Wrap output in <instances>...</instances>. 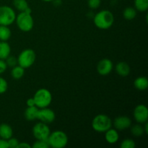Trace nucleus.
I'll return each instance as SVG.
<instances>
[{
  "label": "nucleus",
  "instance_id": "a878e982",
  "mask_svg": "<svg viewBox=\"0 0 148 148\" xmlns=\"http://www.w3.org/2000/svg\"><path fill=\"white\" fill-rule=\"evenodd\" d=\"M49 143L47 140H36L34 144L32 145V147L33 148H49Z\"/></svg>",
  "mask_w": 148,
  "mask_h": 148
},
{
  "label": "nucleus",
  "instance_id": "7ed1b4c3",
  "mask_svg": "<svg viewBox=\"0 0 148 148\" xmlns=\"http://www.w3.org/2000/svg\"><path fill=\"white\" fill-rule=\"evenodd\" d=\"M50 147L53 148H64L68 144V136L64 132L61 130L51 132L47 140Z\"/></svg>",
  "mask_w": 148,
  "mask_h": 148
},
{
  "label": "nucleus",
  "instance_id": "5701e85b",
  "mask_svg": "<svg viewBox=\"0 0 148 148\" xmlns=\"http://www.w3.org/2000/svg\"><path fill=\"white\" fill-rule=\"evenodd\" d=\"M130 127H131V133L134 137H140L145 134L144 128H143V126L141 125V124L138 123Z\"/></svg>",
  "mask_w": 148,
  "mask_h": 148
},
{
  "label": "nucleus",
  "instance_id": "4468645a",
  "mask_svg": "<svg viewBox=\"0 0 148 148\" xmlns=\"http://www.w3.org/2000/svg\"><path fill=\"white\" fill-rule=\"evenodd\" d=\"M13 135L12 128L10 124L7 123H2L0 124V138L4 140H9Z\"/></svg>",
  "mask_w": 148,
  "mask_h": 148
},
{
  "label": "nucleus",
  "instance_id": "72a5a7b5",
  "mask_svg": "<svg viewBox=\"0 0 148 148\" xmlns=\"http://www.w3.org/2000/svg\"><path fill=\"white\" fill-rule=\"evenodd\" d=\"M32 146L27 143H20L17 148H31Z\"/></svg>",
  "mask_w": 148,
  "mask_h": 148
},
{
  "label": "nucleus",
  "instance_id": "423d86ee",
  "mask_svg": "<svg viewBox=\"0 0 148 148\" xmlns=\"http://www.w3.org/2000/svg\"><path fill=\"white\" fill-rule=\"evenodd\" d=\"M36 59V54L34 50L27 49L23 50L17 57V64L24 69H27L34 64Z\"/></svg>",
  "mask_w": 148,
  "mask_h": 148
},
{
  "label": "nucleus",
  "instance_id": "473e14b6",
  "mask_svg": "<svg viewBox=\"0 0 148 148\" xmlns=\"http://www.w3.org/2000/svg\"><path fill=\"white\" fill-rule=\"evenodd\" d=\"M0 148H9L7 140L0 138Z\"/></svg>",
  "mask_w": 148,
  "mask_h": 148
},
{
  "label": "nucleus",
  "instance_id": "bb28decb",
  "mask_svg": "<svg viewBox=\"0 0 148 148\" xmlns=\"http://www.w3.org/2000/svg\"><path fill=\"white\" fill-rule=\"evenodd\" d=\"M5 62L7 66H10V67L12 68L17 64V58L14 57V56H10H10L5 59Z\"/></svg>",
  "mask_w": 148,
  "mask_h": 148
},
{
  "label": "nucleus",
  "instance_id": "dca6fc26",
  "mask_svg": "<svg viewBox=\"0 0 148 148\" xmlns=\"http://www.w3.org/2000/svg\"><path fill=\"white\" fill-rule=\"evenodd\" d=\"M134 86L137 90L144 91L148 88V79L146 77L141 76L136 78L134 81Z\"/></svg>",
  "mask_w": 148,
  "mask_h": 148
},
{
  "label": "nucleus",
  "instance_id": "1a4fd4ad",
  "mask_svg": "<svg viewBox=\"0 0 148 148\" xmlns=\"http://www.w3.org/2000/svg\"><path fill=\"white\" fill-rule=\"evenodd\" d=\"M37 119L45 124H51L56 119V114L53 110L50 109L48 107L39 108L38 111Z\"/></svg>",
  "mask_w": 148,
  "mask_h": 148
},
{
  "label": "nucleus",
  "instance_id": "6e6552de",
  "mask_svg": "<svg viewBox=\"0 0 148 148\" xmlns=\"http://www.w3.org/2000/svg\"><path fill=\"white\" fill-rule=\"evenodd\" d=\"M32 132L36 140H47L51 134V130L47 124L40 121L35 124Z\"/></svg>",
  "mask_w": 148,
  "mask_h": 148
},
{
  "label": "nucleus",
  "instance_id": "c9c22d12",
  "mask_svg": "<svg viewBox=\"0 0 148 148\" xmlns=\"http://www.w3.org/2000/svg\"><path fill=\"white\" fill-rule=\"evenodd\" d=\"M41 1H45V2H50V1H53V0H41Z\"/></svg>",
  "mask_w": 148,
  "mask_h": 148
},
{
  "label": "nucleus",
  "instance_id": "20e7f679",
  "mask_svg": "<svg viewBox=\"0 0 148 148\" xmlns=\"http://www.w3.org/2000/svg\"><path fill=\"white\" fill-rule=\"evenodd\" d=\"M36 106L38 108L49 107L52 101L51 92L46 88L38 89L33 96Z\"/></svg>",
  "mask_w": 148,
  "mask_h": 148
},
{
  "label": "nucleus",
  "instance_id": "6ab92c4d",
  "mask_svg": "<svg viewBox=\"0 0 148 148\" xmlns=\"http://www.w3.org/2000/svg\"><path fill=\"white\" fill-rule=\"evenodd\" d=\"M11 36V30L8 26L0 25V41H7Z\"/></svg>",
  "mask_w": 148,
  "mask_h": 148
},
{
  "label": "nucleus",
  "instance_id": "a211bd4d",
  "mask_svg": "<svg viewBox=\"0 0 148 148\" xmlns=\"http://www.w3.org/2000/svg\"><path fill=\"white\" fill-rule=\"evenodd\" d=\"M11 53V47L7 41H0V59L5 60Z\"/></svg>",
  "mask_w": 148,
  "mask_h": 148
},
{
  "label": "nucleus",
  "instance_id": "c756f323",
  "mask_svg": "<svg viewBox=\"0 0 148 148\" xmlns=\"http://www.w3.org/2000/svg\"><path fill=\"white\" fill-rule=\"evenodd\" d=\"M7 143H8V147L10 148H17L20 142L18 141L17 139L12 137L11 138L7 140Z\"/></svg>",
  "mask_w": 148,
  "mask_h": 148
},
{
  "label": "nucleus",
  "instance_id": "0eeeda50",
  "mask_svg": "<svg viewBox=\"0 0 148 148\" xmlns=\"http://www.w3.org/2000/svg\"><path fill=\"white\" fill-rule=\"evenodd\" d=\"M14 10L9 6H0V25L10 26L15 22Z\"/></svg>",
  "mask_w": 148,
  "mask_h": 148
},
{
  "label": "nucleus",
  "instance_id": "c85d7f7f",
  "mask_svg": "<svg viewBox=\"0 0 148 148\" xmlns=\"http://www.w3.org/2000/svg\"><path fill=\"white\" fill-rule=\"evenodd\" d=\"M101 0H88V5L89 8L92 10H95L98 9L101 6Z\"/></svg>",
  "mask_w": 148,
  "mask_h": 148
},
{
  "label": "nucleus",
  "instance_id": "b1692460",
  "mask_svg": "<svg viewBox=\"0 0 148 148\" xmlns=\"http://www.w3.org/2000/svg\"><path fill=\"white\" fill-rule=\"evenodd\" d=\"M13 5L20 12H24L29 7L26 0H13Z\"/></svg>",
  "mask_w": 148,
  "mask_h": 148
},
{
  "label": "nucleus",
  "instance_id": "cd10ccee",
  "mask_svg": "<svg viewBox=\"0 0 148 148\" xmlns=\"http://www.w3.org/2000/svg\"><path fill=\"white\" fill-rule=\"evenodd\" d=\"M8 89V83L4 78L0 77V94L7 92Z\"/></svg>",
  "mask_w": 148,
  "mask_h": 148
},
{
  "label": "nucleus",
  "instance_id": "2f4dec72",
  "mask_svg": "<svg viewBox=\"0 0 148 148\" xmlns=\"http://www.w3.org/2000/svg\"><path fill=\"white\" fill-rule=\"evenodd\" d=\"M26 105L27 107H31V106H35L36 103H35V101L33 99V98H30L26 101Z\"/></svg>",
  "mask_w": 148,
  "mask_h": 148
},
{
  "label": "nucleus",
  "instance_id": "ddd939ff",
  "mask_svg": "<svg viewBox=\"0 0 148 148\" xmlns=\"http://www.w3.org/2000/svg\"><path fill=\"white\" fill-rule=\"evenodd\" d=\"M105 140L108 144L114 145L119 140V134L116 129L110 128L105 132Z\"/></svg>",
  "mask_w": 148,
  "mask_h": 148
},
{
  "label": "nucleus",
  "instance_id": "412c9836",
  "mask_svg": "<svg viewBox=\"0 0 148 148\" xmlns=\"http://www.w3.org/2000/svg\"><path fill=\"white\" fill-rule=\"evenodd\" d=\"M123 17L127 20H134L137 17V10L134 7H127L123 11Z\"/></svg>",
  "mask_w": 148,
  "mask_h": 148
},
{
  "label": "nucleus",
  "instance_id": "39448f33",
  "mask_svg": "<svg viewBox=\"0 0 148 148\" xmlns=\"http://www.w3.org/2000/svg\"><path fill=\"white\" fill-rule=\"evenodd\" d=\"M15 21L18 28L23 32L30 31L34 26V20L31 14L25 12H20V14L16 16Z\"/></svg>",
  "mask_w": 148,
  "mask_h": 148
},
{
  "label": "nucleus",
  "instance_id": "393cba45",
  "mask_svg": "<svg viewBox=\"0 0 148 148\" xmlns=\"http://www.w3.org/2000/svg\"><path fill=\"white\" fill-rule=\"evenodd\" d=\"M136 146L135 142L132 139H125L121 143V148H134Z\"/></svg>",
  "mask_w": 148,
  "mask_h": 148
},
{
  "label": "nucleus",
  "instance_id": "2eb2a0df",
  "mask_svg": "<svg viewBox=\"0 0 148 148\" xmlns=\"http://www.w3.org/2000/svg\"><path fill=\"white\" fill-rule=\"evenodd\" d=\"M116 72L121 77H127L130 75L131 72V68L130 65L125 62H120L116 65Z\"/></svg>",
  "mask_w": 148,
  "mask_h": 148
},
{
  "label": "nucleus",
  "instance_id": "7c9ffc66",
  "mask_svg": "<svg viewBox=\"0 0 148 148\" xmlns=\"http://www.w3.org/2000/svg\"><path fill=\"white\" fill-rule=\"evenodd\" d=\"M7 65L6 64L5 60H3V59H0V75L4 73L7 69Z\"/></svg>",
  "mask_w": 148,
  "mask_h": 148
},
{
  "label": "nucleus",
  "instance_id": "f257e3e1",
  "mask_svg": "<svg viewBox=\"0 0 148 148\" xmlns=\"http://www.w3.org/2000/svg\"><path fill=\"white\" fill-rule=\"evenodd\" d=\"M93 23L98 28L101 30H107L114 25V16L109 10H101L95 14Z\"/></svg>",
  "mask_w": 148,
  "mask_h": 148
},
{
  "label": "nucleus",
  "instance_id": "4be33fe9",
  "mask_svg": "<svg viewBox=\"0 0 148 148\" xmlns=\"http://www.w3.org/2000/svg\"><path fill=\"white\" fill-rule=\"evenodd\" d=\"M134 8L139 12H147L148 10V0H134Z\"/></svg>",
  "mask_w": 148,
  "mask_h": 148
},
{
  "label": "nucleus",
  "instance_id": "f3484780",
  "mask_svg": "<svg viewBox=\"0 0 148 148\" xmlns=\"http://www.w3.org/2000/svg\"><path fill=\"white\" fill-rule=\"evenodd\" d=\"M39 108L37 106H31L27 107L25 111V118L26 120L29 121H34V120L37 119L38 116V111Z\"/></svg>",
  "mask_w": 148,
  "mask_h": 148
},
{
  "label": "nucleus",
  "instance_id": "f03ea898",
  "mask_svg": "<svg viewBox=\"0 0 148 148\" xmlns=\"http://www.w3.org/2000/svg\"><path fill=\"white\" fill-rule=\"evenodd\" d=\"M113 125V121L109 116L106 114H98L92 121V128L98 133H105Z\"/></svg>",
  "mask_w": 148,
  "mask_h": 148
},
{
  "label": "nucleus",
  "instance_id": "9d476101",
  "mask_svg": "<svg viewBox=\"0 0 148 148\" xmlns=\"http://www.w3.org/2000/svg\"><path fill=\"white\" fill-rule=\"evenodd\" d=\"M133 116L137 123L145 124V122H147L148 119L147 107L143 104L137 106L133 112Z\"/></svg>",
  "mask_w": 148,
  "mask_h": 148
},
{
  "label": "nucleus",
  "instance_id": "f704fd0d",
  "mask_svg": "<svg viewBox=\"0 0 148 148\" xmlns=\"http://www.w3.org/2000/svg\"><path fill=\"white\" fill-rule=\"evenodd\" d=\"M143 128H144V131L145 134H148V123L147 122L145 123V125L143 126Z\"/></svg>",
  "mask_w": 148,
  "mask_h": 148
},
{
  "label": "nucleus",
  "instance_id": "f8f14e48",
  "mask_svg": "<svg viewBox=\"0 0 148 148\" xmlns=\"http://www.w3.org/2000/svg\"><path fill=\"white\" fill-rule=\"evenodd\" d=\"M113 124L116 130L121 131L130 128L132 125V120L127 116H120L114 119Z\"/></svg>",
  "mask_w": 148,
  "mask_h": 148
},
{
  "label": "nucleus",
  "instance_id": "aec40b11",
  "mask_svg": "<svg viewBox=\"0 0 148 148\" xmlns=\"http://www.w3.org/2000/svg\"><path fill=\"white\" fill-rule=\"evenodd\" d=\"M25 75V69L20 66V65H16L12 67L11 71V76L14 79H21Z\"/></svg>",
  "mask_w": 148,
  "mask_h": 148
},
{
  "label": "nucleus",
  "instance_id": "9b49d317",
  "mask_svg": "<svg viewBox=\"0 0 148 148\" xmlns=\"http://www.w3.org/2000/svg\"><path fill=\"white\" fill-rule=\"evenodd\" d=\"M114 64L112 61L109 59H103L98 62L97 64V71L98 74L102 76H106L109 75L113 70Z\"/></svg>",
  "mask_w": 148,
  "mask_h": 148
}]
</instances>
